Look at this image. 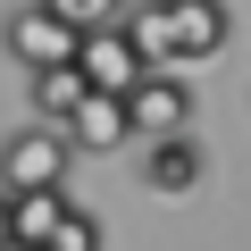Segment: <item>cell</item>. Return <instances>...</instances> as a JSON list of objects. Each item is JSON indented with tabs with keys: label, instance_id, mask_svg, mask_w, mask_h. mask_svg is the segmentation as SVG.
Wrapping results in <instances>:
<instances>
[{
	"label": "cell",
	"instance_id": "obj_1",
	"mask_svg": "<svg viewBox=\"0 0 251 251\" xmlns=\"http://www.w3.org/2000/svg\"><path fill=\"white\" fill-rule=\"evenodd\" d=\"M67 134L59 126H25L0 143V193H67Z\"/></svg>",
	"mask_w": 251,
	"mask_h": 251
},
{
	"label": "cell",
	"instance_id": "obj_2",
	"mask_svg": "<svg viewBox=\"0 0 251 251\" xmlns=\"http://www.w3.org/2000/svg\"><path fill=\"white\" fill-rule=\"evenodd\" d=\"M0 42H9V59H17L25 75H42V67H75V34L42 9V0H25V9L0 25Z\"/></svg>",
	"mask_w": 251,
	"mask_h": 251
},
{
	"label": "cell",
	"instance_id": "obj_3",
	"mask_svg": "<svg viewBox=\"0 0 251 251\" xmlns=\"http://www.w3.org/2000/svg\"><path fill=\"white\" fill-rule=\"evenodd\" d=\"M75 75H84V92H109V100H126V92H134L151 67L134 59V42L109 25V34H84V42H75Z\"/></svg>",
	"mask_w": 251,
	"mask_h": 251
},
{
	"label": "cell",
	"instance_id": "obj_4",
	"mask_svg": "<svg viewBox=\"0 0 251 251\" xmlns=\"http://www.w3.org/2000/svg\"><path fill=\"white\" fill-rule=\"evenodd\" d=\"M126 117H134V134H151V143L184 134V126H193V92H184V75H143L134 92H126Z\"/></svg>",
	"mask_w": 251,
	"mask_h": 251
},
{
	"label": "cell",
	"instance_id": "obj_5",
	"mask_svg": "<svg viewBox=\"0 0 251 251\" xmlns=\"http://www.w3.org/2000/svg\"><path fill=\"white\" fill-rule=\"evenodd\" d=\"M168 25H176V67H184V59H218V50L234 42L226 0H168Z\"/></svg>",
	"mask_w": 251,
	"mask_h": 251
},
{
	"label": "cell",
	"instance_id": "obj_6",
	"mask_svg": "<svg viewBox=\"0 0 251 251\" xmlns=\"http://www.w3.org/2000/svg\"><path fill=\"white\" fill-rule=\"evenodd\" d=\"M117 34L134 42V59H143L151 75H168V67H176V25H168V0H126Z\"/></svg>",
	"mask_w": 251,
	"mask_h": 251
},
{
	"label": "cell",
	"instance_id": "obj_7",
	"mask_svg": "<svg viewBox=\"0 0 251 251\" xmlns=\"http://www.w3.org/2000/svg\"><path fill=\"white\" fill-rule=\"evenodd\" d=\"M201 184V143L193 134H168V143H151V159H143V193H159V201H184Z\"/></svg>",
	"mask_w": 251,
	"mask_h": 251
},
{
	"label": "cell",
	"instance_id": "obj_8",
	"mask_svg": "<svg viewBox=\"0 0 251 251\" xmlns=\"http://www.w3.org/2000/svg\"><path fill=\"white\" fill-rule=\"evenodd\" d=\"M126 134H134V117H126V100H109V92H84V109L67 117V151H117Z\"/></svg>",
	"mask_w": 251,
	"mask_h": 251
},
{
	"label": "cell",
	"instance_id": "obj_9",
	"mask_svg": "<svg viewBox=\"0 0 251 251\" xmlns=\"http://www.w3.org/2000/svg\"><path fill=\"white\" fill-rule=\"evenodd\" d=\"M0 201H9V243H34V251H42V243L59 234V218L75 209L67 193H0Z\"/></svg>",
	"mask_w": 251,
	"mask_h": 251
},
{
	"label": "cell",
	"instance_id": "obj_10",
	"mask_svg": "<svg viewBox=\"0 0 251 251\" xmlns=\"http://www.w3.org/2000/svg\"><path fill=\"white\" fill-rule=\"evenodd\" d=\"M75 109H84V75L75 67H42L34 75V126H59V134H67Z\"/></svg>",
	"mask_w": 251,
	"mask_h": 251
},
{
	"label": "cell",
	"instance_id": "obj_11",
	"mask_svg": "<svg viewBox=\"0 0 251 251\" xmlns=\"http://www.w3.org/2000/svg\"><path fill=\"white\" fill-rule=\"evenodd\" d=\"M42 9H50V17L84 42V34H109V25L126 17V0H42Z\"/></svg>",
	"mask_w": 251,
	"mask_h": 251
},
{
	"label": "cell",
	"instance_id": "obj_12",
	"mask_svg": "<svg viewBox=\"0 0 251 251\" xmlns=\"http://www.w3.org/2000/svg\"><path fill=\"white\" fill-rule=\"evenodd\" d=\"M42 251H100V218H92V209H84V201H75V209H67V218H59V234H50V243H42Z\"/></svg>",
	"mask_w": 251,
	"mask_h": 251
},
{
	"label": "cell",
	"instance_id": "obj_13",
	"mask_svg": "<svg viewBox=\"0 0 251 251\" xmlns=\"http://www.w3.org/2000/svg\"><path fill=\"white\" fill-rule=\"evenodd\" d=\"M0 251H9V201H0Z\"/></svg>",
	"mask_w": 251,
	"mask_h": 251
},
{
	"label": "cell",
	"instance_id": "obj_14",
	"mask_svg": "<svg viewBox=\"0 0 251 251\" xmlns=\"http://www.w3.org/2000/svg\"><path fill=\"white\" fill-rule=\"evenodd\" d=\"M9 251H34V243H9Z\"/></svg>",
	"mask_w": 251,
	"mask_h": 251
}]
</instances>
